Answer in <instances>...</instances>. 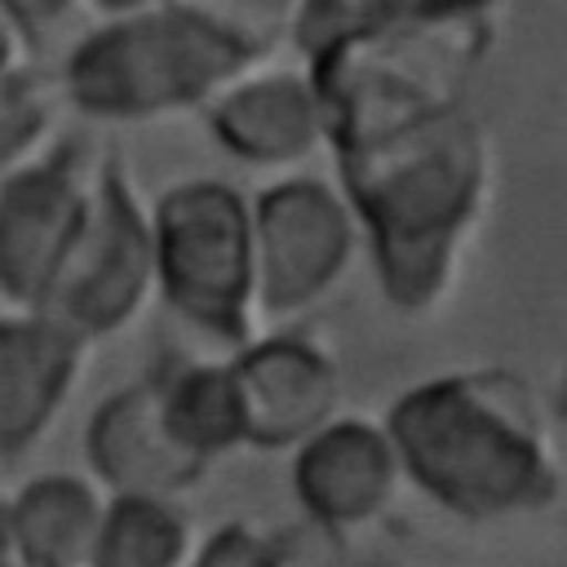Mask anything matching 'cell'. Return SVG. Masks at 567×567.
Instances as JSON below:
<instances>
[{
	"label": "cell",
	"mask_w": 567,
	"mask_h": 567,
	"mask_svg": "<svg viewBox=\"0 0 567 567\" xmlns=\"http://www.w3.org/2000/svg\"><path fill=\"white\" fill-rule=\"evenodd\" d=\"M84 0H0V9L27 31V35H40L49 27H58L71 9H80Z\"/></svg>",
	"instance_id": "ffe728a7"
},
{
	"label": "cell",
	"mask_w": 567,
	"mask_h": 567,
	"mask_svg": "<svg viewBox=\"0 0 567 567\" xmlns=\"http://www.w3.org/2000/svg\"><path fill=\"white\" fill-rule=\"evenodd\" d=\"M89 350L80 332L44 310H0V456H22L53 430L89 368Z\"/></svg>",
	"instance_id": "7c38bea8"
},
{
	"label": "cell",
	"mask_w": 567,
	"mask_h": 567,
	"mask_svg": "<svg viewBox=\"0 0 567 567\" xmlns=\"http://www.w3.org/2000/svg\"><path fill=\"white\" fill-rule=\"evenodd\" d=\"M27 49H31V35L0 9V75L13 71V66H22L27 62Z\"/></svg>",
	"instance_id": "44dd1931"
},
{
	"label": "cell",
	"mask_w": 567,
	"mask_h": 567,
	"mask_svg": "<svg viewBox=\"0 0 567 567\" xmlns=\"http://www.w3.org/2000/svg\"><path fill=\"white\" fill-rule=\"evenodd\" d=\"M93 4L102 18H120V13H137V9H155V4H168V0H84Z\"/></svg>",
	"instance_id": "7402d4cb"
},
{
	"label": "cell",
	"mask_w": 567,
	"mask_h": 567,
	"mask_svg": "<svg viewBox=\"0 0 567 567\" xmlns=\"http://www.w3.org/2000/svg\"><path fill=\"white\" fill-rule=\"evenodd\" d=\"M213 142L252 168H288L323 146V115L306 66L252 62L199 106Z\"/></svg>",
	"instance_id": "4fadbf2b"
},
{
	"label": "cell",
	"mask_w": 567,
	"mask_h": 567,
	"mask_svg": "<svg viewBox=\"0 0 567 567\" xmlns=\"http://www.w3.org/2000/svg\"><path fill=\"white\" fill-rule=\"evenodd\" d=\"M0 567H18V558L9 554V540H4V527H0Z\"/></svg>",
	"instance_id": "603a6c76"
},
{
	"label": "cell",
	"mask_w": 567,
	"mask_h": 567,
	"mask_svg": "<svg viewBox=\"0 0 567 567\" xmlns=\"http://www.w3.org/2000/svg\"><path fill=\"white\" fill-rule=\"evenodd\" d=\"M186 567H297V536L257 518H226L195 540Z\"/></svg>",
	"instance_id": "d6986e66"
},
{
	"label": "cell",
	"mask_w": 567,
	"mask_h": 567,
	"mask_svg": "<svg viewBox=\"0 0 567 567\" xmlns=\"http://www.w3.org/2000/svg\"><path fill=\"white\" fill-rule=\"evenodd\" d=\"M257 315L301 319L328 301L363 252L354 208L337 182L292 173L252 199Z\"/></svg>",
	"instance_id": "52a82bcc"
},
{
	"label": "cell",
	"mask_w": 567,
	"mask_h": 567,
	"mask_svg": "<svg viewBox=\"0 0 567 567\" xmlns=\"http://www.w3.org/2000/svg\"><path fill=\"white\" fill-rule=\"evenodd\" d=\"M288 456L297 505L332 540H359L372 532L408 483L390 430L372 416L337 412Z\"/></svg>",
	"instance_id": "30bf717a"
},
{
	"label": "cell",
	"mask_w": 567,
	"mask_h": 567,
	"mask_svg": "<svg viewBox=\"0 0 567 567\" xmlns=\"http://www.w3.org/2000/svg\"><path fill=\"white\" fill-rule=\"evenodd\" d=\"M496 44V13L412 18L341 35L306 58L332 155L385 142L439 111L465 106V84Z\"/></svg>",
	"instance_id": "277c9868"
},
{
	"label": "cell",
	"mask_w": 567,
	"mask_h": 567,
	"mask_svg": "<svg viewBox=\"0 0 567 567\" xmlns=\"http://www.w3.org/2000/svg\"><path fill=\"white\" fill-rule=\"evenodd\" d=\"M381 425L403 478L465 523L545 514L563 496L558 421L514 368L474 363L425 377L390 403Z\"/></svg>",
	"instance_id": "7a4b0ae2"
},
{
	"label": "cell",
	"mask_w": 567,
	"mask_h": 567,
	"mask_svg": "<svg viewBox=\"0 0 567 567\" xmlns=\"http://www.w3.org/2000/svg\"><path fill=\"white\" fill-rule=\"evenodd\" d=\"M93 159L53 142L40 159L0 173V297L35 310L84 217Z\"/></svg>",
	"instance_id": "9c48e42d"
},
{
	"label": "cell",
	"mask_w": 567,
	"mask_h": 567,
	"mask_svg": "<svg viewBox=\"0 0 567 567\" xmlns=\"http://www.w3.org/2000/svg\"><path fill=\"white\" fill-rule=\"evenodd\" d=\"M332 159L381 297L399 315L443 306L492 204L496 155L487 128L452 106Z\"/></svg>",
	"instance_id": "6da1fadb"
},
{
	"label": "cell",
	"mask_w": 567,
	"mask_h": 567,
	"mask_svg": "<svg viewBox=\"0 0 567 567\" xmlns=\"http://www.w3.org/2000/svg\"><path fill=\"white\" fill-rule=\"evenodd\" d=\"M4 306H9V301H4V297H0V310H4Z\"/></svg>",
	"instance_id": "d4e9b609"
},
{
	"label": "cell",
	"mask_w": 567,
	"mask_h": 567,
	"mask_svg": "<svg viewBox=\"0 0 567 567\" xmlns=\"http://www.w3.org/2000/svg\"><path fill=\"white\" fill-rule=\"evenodd\" d=\"M155 297L208 341L235 350L257 337L252 204L221 177L173 182L151 204Z\"/></svg>",
	"instance_id": "5b68a950"
},
{
	"label": "cell",
	"mask_w": 567,
	"mask_h": 567,
	"mask_svg": "<svg viewBox=\"0 0 567 567\" xmlns=\"http://www.w3.org/2000/svg\"><path fill=\"white\" fill-rule=\"evenodd\" d=\"M155 385H159V408L168 416V430L190 456H199L204 465H217L221 456L244 447L226 359H186V363L155 368Z\"/></svg>",
	"instance_id": "9a60e30c"
},
{
	"label": "cell",
	"mask_w": 567,
	"mask_h": 567,
	"mask_svg": "<svg viewBox=\"0 0 567 567\" xmlns=\"http://www.w3.org/2000/svg\"><path fill=\"white\" fill-rule=\"evenodd\" d=\"M62 80L58 71H40L31 62L0 75V173L40 159L53 142H62Z\"/></svg>",
	"instance_id": "ac0fdd59"
},
{
	"label": "cell",
	"mask_w": 567,
	"mask_h": 567,
	"mask_svg": "<svg viewBox=\"0 0 567 567\" xmlns=\"http://www.w3.org/2000/svg\"><path fill=\"white\" fill-rule=\"evenodd\" d=\"M226 377L239 416V443L252 452H292L341 412L337 350L306 332L248 337L226 354Z\"/></svg>",
	"instance_id": "ba28073f"
},
{
	"label": "cell",
	"mask_w": 567,
	"mask_h": 567,
	"mask_svg": "<svg viewBox=\"0 0 567 567\" xmlns=\"http://www.w3.org/2000/svg\"><path fill=\"white\" fill-rule=\"evenodd\" d=\"M84 461L106 496H164L182 501L213 465L190 456L159 408L155 372L106 394L84 425Z\"/></svg>",
	"instance_id": "8fae6325"
},
{
	"label": "cell",
	"mask_w": 567,
	"mask_h": 567,
	"mask_svg": "<svg viewBox=\"0 0 567 567\" xmlns=\"http://www.w3.org/2000/svg\"><path fill=\"white\" fill-rule=\"evenodd\" d=\"M155 301V248L151 208L133 190V177L102 159L93 164L84 217L71 248L35 310L62 319L89 346L128 332Z\"/></svg>",
	"instance_id": "8992f818"
},
{
	"label": "cell",
	"mask_w": 567,
	"mask_h": 567,
	"mask_svg": "<svg viewBox=\"0 0 567 567\" xmlns=\"http://www.w3.org/2000/svg\"><path fill=\"white\" fill-rule=\"evenodd\" d=\"M505 0H292L288 40L301 58L328 49L341 35H359L390 22L412 18H461V13H496Z\"/></svg>",
	"instance_id": "e0dca14e"
},
{
	"label": "cell",
	"mask_w": 567,
	"mask_h": 567,
	"mask_svg": "<svg viewBox=\"0 0 567 567\" xmlns=\"http://www.w3.org/2000/svg\"><path fill=\"white\" fill-rule=\"evenodd\" d=\"M270 44L217 13L168 0L102 18L62 62L66 111L102 124H146L199 111L226 80L266 62Z\"/></svg>",
	"instance_id": "3957f363"
},
{
	"label": "cell",
	"mask_w": 567,
	"mask_h": 567,
	"mask_svg": "<svg viewBox=\"0 0 567 567\" xmlns=\"http://www.w3.org/2000/svg\"><path fill=\"white\" fill-rule=\"evenodd\" d=\"M106 514L93 474L49 470L4 496V540L18 567H89Z\"/></svg>",
	"instance_id": "5bb4252c"
},
{
	"label": "cell",
	"mask_w": 567,
	"mask_h": 567,
	"mask_svg": "<svg viewBox=\"0 0 567 567\" xmlns=\"http://www.w3.org/2000/svg\"><path fill=\"white\" fill-rule=\"evenodd\" d=\"M0 527H4V496H0Z\"/></svg>",
	"instance_id": "cb8c5ba5"
},
{
	"label": "cell",
	"mask_w": 567,
	"mask_h": 567,
	"mask_svg": "<svg viewBox=\"0 0 567 567\" xmlns=\"http://www.w3.org/2000/svg\"><path fill=\"white\" fill-rule=\"evenodd\" d=\"M199 532L182 501L106 496L102 532L89 567H186Z\"/></svg>",
	"instance_id": "2e32d148"
}]
</instances>
